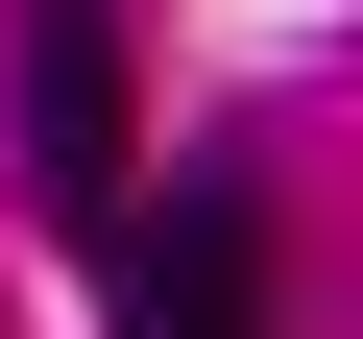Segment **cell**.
Here are the masks:
<instances>
[{
    "mask_svg": "<svg viewBox=\"0 0 363 339\" xmlns=\"http://www.w3.org/2000/svg\"><path fill=\"white\" fill-rule=\"evenodd\" d=\"M25 194L121 218V0H25Z\"/></svg>",
    "mask_w": 363,
    "mask_h": 339,
    "instance_id": "2",
    "label": "cell"
},
{
    "mask_svg": "<svg viewBox=\"0 0 363 339\" xmlns=\"http://www.w3.org/2000/svg\"><path fill=\"white\" fill-rule=\"evenodd\" d=\"M97 243H121V339H267V194L242 170H169Z\"/></svg>",
    "mask_w": 363,
    "mask_h": 339,
    "instance_id": "1",
    "label": "cell"
}]
</instances>
